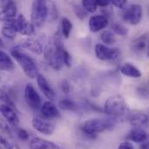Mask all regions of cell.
Instances as JSON below:
<instances>
[{
    "label": "cell",
    "instance_id": "30",
    "mask_svg": "<svg viewBox=\"0 0 149 149\" xmlns=\"http://www.w3.org/2000/svg\"><path fill=\"white\" fill-rule=\"evenodd\" d=\"M1 100H3V102L4 105H7V106L10 107L11 108H13L14 110L17 111V107H16L15 103L13 102L12 99H11L4 91H2V92H1Z\"/></svg>",
    "mask_w": 149,
    "mask_h": 149
},
{
    "label": "cell",
    "instance_id": "11",
    "mask_svg": "<svg viewBox=\"0 0 149 149\" xmlns=\"http://www.w3.org/2000/svg\"><path fill=\"white\" fill-rule=\"evenodd\" d=\"M37 79V83L38 86L40 89V91L43 93V94L50 100L53 101L56 100V93L48 80L45 79V77L42 74H38Z\"/></svg>",
    "mask_w": 149,
    "mask_h": 149
},
{
    "label": "cell",
    "instance_id": "14",
    "mask_svg": "<svg viewBox=\"0 0 149 149\" xmlns=\"http://www.w3.org/2000/svg\"><path fill=\"white\" fill-rule=\"evenodd\" d=\"M40 113L42 116L45 119H57L60 116V112L57 106L52 102V101H45L43 103L41 108H40Z\"/></svg>",
    "mask_w": 149,
    "mask_h": 149
},
{
    "label": "cell",
    "instance_id": "41",
    "mask_svg": "<svg viewBox=\"0 0 149 149\" xmlns=\"http://www.w3.org/2000/svg\"><path fill=\"white\" fill-rule=\"evenodd\" d=\"M148 114H149V109H148Z\"/></svg>",
    "mask_w": 149,
    "mask_h": 149
},
{
    "label": "cell",
    "instance_id": "40",
    "mask_svg": "<svg viewBox=\"0 0 149 149\" xmlns=\"http://www.w3.org/2000/svg\"><path fill=\"white\" fill-rule=\"evenodd\" d=\"M147 55H148V58H149V41L148 45V47H147Z\"/></svg>",
    "mask_w": 149,
    "mask_h": 149
},
{
    "label": "cell",
    "instance_id": "25",
    "mask_svg": "<svg viewBox=\"0 0 149 149\" xmlns=\"http://www.w3.org/2000/svg\"><path fill=\"white\" fill-rule=\"evenodd\" d=\"M100 39L106 45H111L115 44L116 42V38L114 33L109 30H106L100 34Z\"/></svg>",
    "mask_w": 149,
    "mask_h": 149
},
{
    "label": "cell",
    "instance_id": "20",
    "mask_svg": "<svg viewBox=\"0 0 149 149\" xmlns=\"http://www.w3.org/2000/svg\"><path fill=\"white\" fill-rule=\"evenodd\" d=\"M148 136V134H147L143 129L134 128L133 130L129 132L128 135L127 136V139L135 143H142L144 141L147 140Z\"/></svg>",
    "mask_w": 149,
    "mask_h": 149
},
{
    "label": "cell",
    "instance_id": "8",
    "mask_svg": "<svg viewBox=\"0 0 149 149\" xmlns=\"http://www.w3.org/2000/svg\"><path fill=\"white\" fill-rule=\"evenodd\" d=\"M24 100L27 106L34 111L40 110L42 104H41V98L38 93L37 90L31 84H27L24 88Z\"/></svg>",
    "mask_w": 149,
    "mask_h": 149
},
{
    "label": "cell",
    "instance_id": "9",
    "mask_svg": "<svg viewBox=\"0 0 149 149\" xmlns=\"http://www.w3.org/2000/svg\"><path fill=\"white\" fill-rule=\"evenodd\" d=\"M31 124L35 130L45 135H52L55 129V127L52 122L38 117H34L31 120Z\"/></svg>",
    "mask_w": 149,
    "mask_h": 149
},
{
    "label": "cell",
    "instance_id": "13",
    "mask_svg": "<svg viewBox=\"0 0 149 149\" xmlns=\"http://www.w3.org/2000/svg\"><path fill=\"white\" fill-rule=\"evenodd\" d=\"M108 24V17L105 15H94L89 19V29L92 32H98Z\"/></svg>",
    "mask_w": 149,
    "mask_h": 149
},
{
    "label": "cell",
    "instance_id": "22",
    "mask_svg": "<svg viewBox=\"0 0 149 149\" xmlns=\"http://www.w3.org/2000/svg\"><path fill=\"white\" fill-rule=\"evenodd\" d=\"M148 36L147 34H143L140 37H138L136 39H134L132 43V49L135 52H141L144 50L147 49L148 45Z\"/></svg>",
    "mask_w": 149,
    "mask_h": 149
},
{
    "label": "cell",
    "instance_id": "38",
    "mask_svg": "<svg viewBox=\"0 0 149 149\" xmlns=\"http://www.w3.org/2000/svg\"><path fill=\"white\" fill-rule=\"evenodd\" d=\"M96 1H97L98 6L103 7V8L107 7V6L111 3V0H96Z\"/></svg>",
    "mask_w": 149,
    "mask_h": 149
},
{
    "label": "cell",
    "instance_id": "28",
    "mask_svg": "<svg viewBox=\"0 0 149 149\" xmlns=\"http://www.w3.org/2000/svg\"><path fill=\"white\" fill-rule=\"evenodd\" d=\"M48 8H49L48 20L51 22L54 21L58 17V10H57L56 4L53 2H48Z\"/></svg>",
    "mask_w": 149,
    "mask_h": 149
},
{
    "label": "cell",
    "instance_id": "42",
    "mask_svg": "<svg viewBox=\"0 0 149 149\" xmlns=\"http://www.w3.org/2000/svg\"><path fill=\"white\" fill-rule=\"evenodd\" d=\"M148 86H149V81H148Z\"/></svg>",
    "mask_w": 149,
    "mask_h": 149
},
{
    "label": "cell",
    "instance_id": "3",
    "mask_svg": "<svg viewBox=\"0 0 149 149\" xmlns=\"http://www.w3.org/2000/svg\"><path fill=\"white\" fill-rule=\"evenodd\" d=\"M104 111L110 117L117 119L127 117L130 114V108L125 99L120 95L110 97L105 103Z\"/></svg>",
    "mask_w": 149,
    "mask_h": 149
},
{
    "label": "cell",
    "instance_id": "34",
    "mask_svg": "<svg viewBox=\"0 0 149 149\" xmlns=\"http://www.w3.org/2000/svg\"><path fill=\"white\" fill-rule=\"evenodd\" d=\"M0 141H1V144L3 145V148H5L6 149H13V145H12V143H11L10 141H8L6 138H4L3 136L1 137Z\"/></svg>",
    "mask_w": 149,
    "mask_h": 149
},
{
    "label": "cell",
    "instance_id": "2",
    "mask_svg": "<svg viewBox=\"0 0 149 149\" xmlns=\"http://www.w3.org/2000/svg\"><path fill=\"white\" fill-rule=\"evenodd\" d=\"M119 121V119L111 117L107 119H90L86 120L83 127V133L90 138H95L98 134L105 130L113 128Z\"/></svg>",
    "mask_w": 149,
    "mask_h": 149
},
{
    "label": "cell",
    "instance_id": "15",
    "mask_svg": "<svg viewBox=\"0 0 149 149\" xmlns=\"http://www.w3.org/2000/svg\"><path fill=\"white\" fill-rule=\"evenodd\" d=\"M1 110V113L3 115V117L13 127H17L19 124V118L17 113H18L17 111L14 110L13 108H11L10 107L7 106V105H1L0 107Z\"/></svg>",
    "mask_w": 149,
    "mask_h": 149
},
{
    "label": "cell",
    "instance_id": "18",
    "mask_svg": "<svg viewBox=\"0 0 149 149\" xmlns=\"http://www.w3.org/2000/svg\"><path fill=\"white\" fill-rule=\"evenodd\" d=\"M129 123L134 128H141L148 123V116L144 113H136L129 116Z\"/></svg>",
    "mask_w": 149,
    "mask_h": 149
},
{
    "label": "cell",
    "instance_id": "4",
    "mask_svg": "<svg viewBox=\"0 0 149 149\" xmlns=\"http://www.w3.org/2000/svg\"><path fill=\"white\" fill-rule=\"evenodd\" d=\"M10 54L20 65L24 72L30 79H35L38 77V70L34 60L21 51L20 46H15L10 49Z\"/></svg>",
    "mask_w": 149,
    "mask_h": 149
},
{
    "label": "cell",
    "instance_id": "33",
    "mask_svg": "<svg viewBox=\"0 0 149 149\" xmlns=\"http://www.w3.org/2000/svg\"><path fill=\"white\" fill-rule=\"evenodd\" d=\"M17 137L21 141H28L29 140V137H30V135L27 133V131L24 130V129H23V128H18L17 130Z\"/></svg>",
    "mask_w": 149,
    "mask_h": 149
},
{
    "label": "cell",
    "instance_id": "37",
    "mask_svg": "<svg viewBox=\"0 0 149 149\" xmlns=\"http://www.w3.org/2000/svg\"><path fill=\"white\" fill-rule=\"evenodd\" d=\"M61 90L65 93H68L70 92V85L66 80H63L61 83Z\"/></svg>",
    "mask_w": 149,
    "mask_h": 149
},
{
    "label": "cell",
    "instance_id": "16",
    "mask_svg": "<svg viewBox=\"0 0 149 149\" xmlns=\"http://www.w3.org/2000/svg\"><path fill=\"white\" fill-rule=\"evenodd\" d=\"M20 46H22L36 54H41L42 52H45L43 44L38 38H28V39L24 40L21 44Z\"/></svg>",
    "mask_w": 149,
    "mask_h": 149
},
{
    "label": "cell",
    "instance_id": "32",
    "mask_svg": "<svg viewBox=\"0 0 149 149\" xmlns=\"http://www.w3.org/2000/svg\"><path fill=\"white\" fill-rule=\"evenodd\" d=\"M111 3L119 9L125 10L127 5V0H111Z\"/></svg>",
    "mask_w": 149,
    "mask_h": 149
},
{
    "label": "cell",
    "instance_id": "36",
    "mask_svg": "<svg viewBox=\"0 0 149 149\" xmlns=\"http://www.w3.org/2000/svg\"><path fill=\"white\" fill-rule=\"evenodd\" d=\"M137 92H138V93L140 94L141 97H142V98H147L148 97V98L149 91L147 90L146 88H144V87H139L138 90H137Z\"/></svg>",
    "mask_w": 149,
    "mask_h": 149
},
{
    "label": "cell",
    "instance_id": "27",
    "mask_svg": "<svg viewBox=\"0 0 149 149\" xmlns=\"http://www.w3.org/2000/svg\"><path fill=\"white\" fill-rule=\"evenodd\" d=\"M112 29H113V31L116 34H118V35H120V36H121V37H125V36H127V33H128L127 29L122 24H120V23H119V22H114V23L113 24V25H112Z\"/></svg>",
    "mask_w": 149,
    "mask_h": 149
},
{
    "label": "cell",
    "instance_id": "29",
    "mask_svg": "<svg viewBox=\"0 0 149 149\" xmlns=\"http://www.w3.org/2000/svg\"><path fill=\"white\" fill-rule=\"evenodd\" d=\"M61 56H62V59H63V62H64V65H65L67 67H70L72 65V56L71 54L69 53V52L64 47L61 48Z\"/></svg>",
    "mask_w": 149,
    "mask_h": 149
},
{
    "label": "cell",
    "instance_id": "21",
    "mask_svg": "<svg viewBox=\"0 0 149 149\" xmlns=\"http://www.w3.org/2000/svg\"><path fill=\"white\" fill-rule=\"evenodd\" d=\"M15 68L11 58L3 51L0 52V69L3 72H11Z\"/></svg>",
    "mask_w": 149,
    "mask_h": 149
},
{
    "label": "cell",
    "instance_id": "17",
    "mask_svg": "<svg viewBox=\"0 0 149 149\" xmlns=\"http://www.w3.org/2000/svg\"><path fill=\"white\" fill-rule=\"evenodd\" d=\"M30 149H60L58 146L49 141L35 137L30 141Z\"/></svg>",
    "mask_w": 149,
    "mask_h": 149
},
{
    "label": "cell",
    "instance_id": "19",
    "mask_svg": "<svg viewBox=\"0 0 149 149\" xmlns=\"http://www.w3.org/2000/svg\"><path fill=\"white\" fill-rule=\"evenodd\" d=\"M120 72L127 76L133 79H139L142 76V73L139 68L134 65L131 63H126L120 67Z\"/></svg>",
    "mask_w": 149,
    "mask_h": 149
},
{
    "label": "cell",
    "instance_id": "24",
    "mask_svg": "<svg viewBox=\"0 0 149 149\" xmlns=\"http://www.w3.org/2000/svg\"><path fill=\"white\" fill-rule=\"evenodd\" d=\"M72 30V23L67 17H63L61 21V33L65 38H68Z\"/></svg>",
    "mask_w": 149,
    "mask_h": 149
},
{
    "label": "cell",
    "instance_id": "10",
    "mask_svg": "<svg viewBox=\"0 0 149 149\" xmlns=\"http://www.w3.org/2000/svg\"><path fill=\"white\" fill-rule=\"evenodd\" d=\"M17 31L24 36H32L35 33V26L31 22H29L23 14H19L17 17Z\"/></svg>",
    "mask_w": 149,
    "mask_h": 149
},
{
    "label": "cell",
    "instance_id": "35",
    "mask_svg": "<svg viewBox=\"0 0 149 149\" xmlns=\"http://www.w3.org/2000/svg\"><path fill=\"white\" fill-rule=\"evenodd\" d=\"M118 149H134V148L133 144L130 141H124V142L120 144Z\"/></svg>",
    "mask_w": 149,
    "mask_h": 149
},
{
    "label": "cell",
    "instance_id": "12",
    "mask_svg": "<svg viewBox=\"0 0 149 149\" xmlns=\"http://www.w3.org/2000/svg\"><path fill=\"white\" fill-rule=\"evenodd\" d=\"M17 18V5L13 1H4L1 9L2 22Z\"/></svg>",
    "mask_w": 149,
    "mask_h": 149
},
{
    "label": "cell",
    "instance_id": "1",
    "mask_svg": "<svg viewBox=\"0 0 149 149\" xmlns=\"http://www.w3.org/2000/svg\"><path fill=\"white\" fill-rule=\"evenodd\" d=\"M60 31L55 33L52 41L45 46V58L47 61L48 65L55 71L61 70L64 62L61 56V48L64 47L63 43L61 41Z\"/></svg>",
    "mask_w": 149,
    "mask_h": 149
},
{
    "label": "cell",
    "instance_id": "39",
    "mask_svg": "<svg viewBox=\"0 0 149 149\" xmlns=\"http://www.w3.org/2000/svg\"><path fill=\"white\" fill-rule=\"evenodd\" d=\"M140 149H149V134L146 141H144L142 143H141Z\"/></svg>",
    "mask_w": 149,
    "mask_h": 149
},
{
    "label": "cell",
    "instance_id": "31",
    "mask_svg": "<svg viewBox=\"0 0 149 149\" xmlns=\"http://www.w3.org/2000/svg\"><path fill=\"white\" fill-rule=\"evenodd\" d=\"M73 7H74V12H75L76 16L80 20H84L87 16V12L84 9V7L82 5H73Z\"/></svg>",
    "mask_w": 149,
    "mask_h": 149
},
{
    "label": "cell",
    "instance_id": "6",
    "mask_svg": "<svg viewBox=\"0 0 149 149\" xmlns=\"http://www.w3.org/2000/svg\"><path fill=\"white\" fill-rule=\"evenodd\" d=\"M142 7L138 3H134L127 6L123 13H122V19L130 24L132 25H136L141 23L142 18Z\"/></svg>",
    "mask_w": 149,
    "mask_h": 149
},
{
    "label": "cell",
    "instance_id": "23",
    "mask_svg": "<svg viewBox=\"0 0 149 149\" xmlns=\"http://www.w3.org/2000/svg\"><path fill=\"white\" fill-rule=\"evenodd\" d=\"M58 107L62 110H65V111H72L75 112L78 110V106L76 105V103L72 100L71 99L65 98L63 99L62 100L59 101L58 103Z\"/></svg>",
    "mask_w": 149,
    "mask_h": 149
},
{
    "label": "cell",
    "instance_id": "5",
    "mask_svg": "<svg viewBox=\"0 0 149 149\" xmlns=\"http://www.w3.org/2000/svg\"><path fill=\"white\" fill-rule=\"evenodd\" d=\"M49 8L48 2L43 0L33 1L31 11V22L35 28H41L46 20H48Z\"/></svg>",
    "mask_w": 149,
    "mask_h": 149
},
{
    "label": "cell",
    "instance_id": "26",
    "mask_svg": "<svg viewBox=\"0 0 149 149\" xmlns=\"http://www.w3.org/2000/svg\"><path fill=\"white\" fill-rule=\"evenodd\" d=\"M82 6L86 10V12L89 13H93L98 9V4L96 0H83Z\"/></svg>",
    "mask_w": 149,
    "mask_h": 149
},
{
    "label": "cell",
    "instance_id": "7",
    "mask_svg": "<svg viewBox=\"0 0 149 149\" xmlns=\"http://www.w3.org/2000/svg\"><path fill=\"white\" fill-rule=\"evenodd\" d=\"M95 55L103 61H114L120 56V49L109 48L104 44H97L95 45Z\"/></svg>",
    "mask_w": 149,
    "mask_h": 149
}]
</instances>
